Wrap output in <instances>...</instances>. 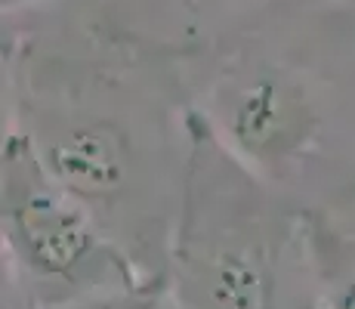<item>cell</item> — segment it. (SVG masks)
I'll list each match as a JSON object with an SVG mask.
<instances>
[{
  "label": "cell",
  "instance_id": "obj_1",
  "mask_svg": "<svg viewBox=\"0 0 355 309\" xmlns=\"http://www.w3.org/2000/svg\"><path fill=\"white\" fill-rule=\"evenodd\" d=\"M173 59L102 16L37 25L12 37L10 56V127L152 278V257L167 272L189 164V106L170 99L182 84L167 78Z\"/></svg>",
  "mask_w": 355,
  "mask_h": 309
},
{
  "label": "cell",
  "instance_id": "obj_5",
  "mask_svg": "<svg viewBox=\"0 0 355 309\" xmlns=\"http://www.w3.org/2000/svg\"><path fill=\"white\" fill-rule=\"evenodd\" d=\"M278 0H112L102 19L142 44L195 56L248 28Z\"/></svg>",
  "mask_w": 355,
  "mask_h": 309
},
{
  "label": "cell",
  "instance_id": "obj_4",
  "mask_svg": "<svg viewBox=\"0 0 355 309\" xmlns=\"http://www.w3.org/2000/svg\"><path fill=\"white\" fill-rule=\"evenodd\" d=\"M0 229L10 278L25 291L31 309H62L152 278L44 167L16 127H6L3 136Z\"/></svg>",
  "mask_w": 355,
  "mask_h": 309
},
{
  "label": "cell",
  "instance_id": "obj_7",
  "mask_svg": "<svg viewBox=\"0 0 355 309\" xmlns=\"http://www.w3.org/2000/svg\"><path fill=\"white\" fill-rule=\"evenodd\" d=\"M324 309H355V272L346 276L343 281H337V285L327 291Z\"/></svg>",
  "mask_w": 355,
  "mask_h": 309
},
{
  "label": "cell",
  "instance_id": "obj_3",
  "mask_svg": "<svg viewBox=\"0 0 355 309\" xmlns=\"http://www.w3.org/2000/svg\"><path fill=\"white\" fill-rule=\"evenodd\" d=\"M291 201L207 133L189 106V164L167 285L180 309H288Z\"/></svg>",
  "mask_w": 355,
  "mask_h": 309
},
{
  "label": "cell",
  "instance_id": "obj_6",
  "mask_svg": "<svg viewBox=\"0 0 355 309\" xmlns=\"http://www.w3.org/2000/svg\"><path fill=\"white\" fill-rule=\"evenodd\" d=\"M62 309H180V303H176L167 278H148L127 287H114V291L93 294V297H84Z\"/></svg>",
  "mask_w": 355,
  "mask_h": 309
},
{
  "label": "cell",
  "instance_id": "obj_2",
  "mask_svg": "<svg viewBox=\"0 0 355 309\" xmlns=\"http://www.w3.org/2000/svg\"><path fill=\"white\" fill-rule=\"evenodd\" d=\"M189 106L288 201L355 195V0H278L195 53Z\"/></svg>",
  "mask_w": 355,
  "mask_h": 309
},
{
  "label": "cell",
  "instance_id": "obj_8",
  "mask_svg": "<svg viewBox=\"0 0 355 309\" xmlns=\"http://www.w3.org/2000/svg\"><path fill=\"white\" fill-rule=\"evenodd\" d=\"M56 3H65V0H0V6H3V19H10V22H16L19 16H25V12H44L46 6H56Z\"/></svg>",
  "mask_w": 355,
  "mask_h": 309
}]
</instances>
